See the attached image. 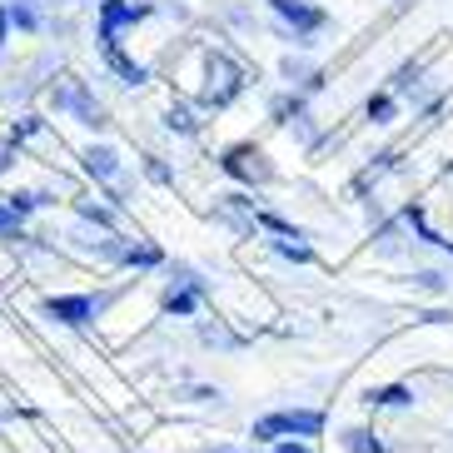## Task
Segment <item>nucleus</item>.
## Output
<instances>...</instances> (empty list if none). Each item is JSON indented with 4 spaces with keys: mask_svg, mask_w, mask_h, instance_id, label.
I'll use <instances>...</instances> for the list:
<instances>
[{
    "mask_svg": "<svg viewBox=\"0 0 453 453\" xmlns=\"http://www.w3.org/2000/svg\"><path fill=\"white\" fill-rule=\"evenodd\" d=\"M274 11H284L289 20H299V26H319V11H304L299 0H274Z\"/></svg>",
    "mask_w": 453,
    "mask_h": 453,
    "instance_id": "20e7f679",
    "label": "nucleus"
},
{
    "mask_svg": "<svg viewBox=\"0 0 453 453\" xmlns=\"http://www.w3.org/2000/svg\"><path fill=\"white\" fill-rule=\"evenodd\" d=\"M225 170H229V174H244V180H265V174H269V165H265V155H259V150L240 145V150H229Z\"/></svg>",
    "mask_w": 453,
    "mask_h": 453,
    "instance_id": "7ed1b4c3",
    "label": "nucleus"
},
{
    "mask_svg": "<svg viewBox=\"0 0 453 453\" xmlns=\"http://www.w3.org/2000/svg\"><path fill=\"white\" fill-rule=\"evenodd\" d=\"M0 45H5V11H0Z\"/></svg>",
    "mask_w": 453,
    "mask_h": 453,
    "instance_id": "9b49d317",
    "label": "nucleus"
},
{
    "mask_svg": "<svg viewBox=\"0 0 453 453\" xmlns=\"http://www.w3.org/2000/svg\"><path fill=\"white\" fill-rule=\"evenodd\" d=\"M125 259H130V265H155V259H160V250L140 244V250H125Z\"/></svg>",
    "mask_w": 453,
    "mask_h": 453,
    "instance_id": "423d86ee",
    "label": "nucleus"
},
{
    "mask_svg": "<svg viewBox=\"0 0 453 453\" xmlns=\"http://www.w3.org/2000/svg\"><path fill=\"white\" fill-rule=\"evenodd\" d=\"M85 165H90V174H115V155H110V150H90Z\"/></svg>",
    "mask_w": 453,
    "mask_h": 453,
    "instance_id": "39448f33",
    "label": "nucleus"
},
{
    "mask_svg": "<svg viewBox=\"0 0 453 453\" xmlns=\"http://www.w3.org/2000/svg\"><path fill=\"white\" fill-rule=\"evenodd\" d=\"M15 225V210H0V229H11Z\"/></svg>",
    "mask_w": 453,
    "mask_h": 453,
    "instance_id": "9d476101",
    "label": "nucleus"
},
{
    "mask_svg": "<svg viewBox=\"0 0 453 453\" xmlns=\"http://www.w3.org/2000/svg\"><path fill=\"white\" fill-rule=\"evenodd\" d=\"M379 399H384V403H409V394H403V388H384Z\"/></svg>",
    "mask_w": 453,
    "mask_h": 453,
    "instance_id": "6e6552de",
    "label": "nucleus"
},
{
    "mask_svg": "<svg viewBox=\"0 0 453 453\" xmlns=\"http://www.w3.org/2000/svg\"><path fill=\"white\" fill-rule=\"evenodd\" d=\"M324 418L314 409H294V413H269L254 424V439H280V434H319Z\"/></svg>",
    "mask_w": 453,
    "mask_h": 453,
    "instance_id": "f257e3e1",
    "label": "nucleus"
},
{
    "mask_svg": "<svg viewBox=\"0 0 453 453\" xmlns=\"http://www.w3.org/2000/svg\"><path fill=\"white\" fill-rule=\"evenodd\" d=\"M50 319H60V324H85L95 314V299H85V294H70V299H50Z\"/></svg>",
    "mask_w": 453,
    "mask_h": 453,
    "instance_id": "f03ea898",
    "label": "nucleus"
},
{
    "mask_svg": "<svg viewBox=\"0 0 453 453\" xmlns=\"http://www.w3.org/2000/svg\"><path fill=\"white\" fill-rule=\"evenodd\" d=\"M349 449H354V453H369V449L379 453V443H373L369 434H349Z\"/></svg>",
    "mask_w": 453,
    "mask_h": 453,
    "instance_id": "0eeeda50",
    "label": "nucleus"
},
{
    "mask_svg": "<svg viewBox=\"0 0 453 453\" xmlns=\"http://www.w3.org/2000/svg\"><path fill=\"white\" fill-rule=\"evenodd\" d=\"M274 453H309V449H304V443H280Z\"/></svg>",
    "mask_w": 453,
    "mask_h": 453,
    "instance_id": "1a4fd4ad",
    "label": "nucleus"
}]
</instances>
